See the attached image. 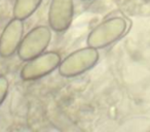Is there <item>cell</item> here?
Returning <instances> with one entry per match:
<instances>
[{
    "label": "cell",
    "instance_id": "1",
    "mask_svg": "<svg viewBox=\"0 0 150 132\" xmlns=\"http://www.w3.org/2000/svg\"><path fill=\"white\" fill-rule=\"evenodd\" d=\"M127 23L123 18L114 17L107 19L90 32L86 44L97 50L104 49L120 39L127 31Z\"/></svg>",
    "mask_w": 150,
    "mask_h": 132
},
{
    "label": "cell",
    "instance_id": "2",
    "mask_svg": "<svg viewBox=\"0 0 150 132\" xmlns=\"http://www.w3.org/2000/svg\"><path fill=\"white\" fill-rule=\"evenodd\" d=\"M97 49L86 46L71 53L59 65V73L64 78H75L92 69L99 61Z\"/></svg>",
    "mask_w": 150,
    "mask_h": 132
},
{
    "label": "cell",
    "instance_id": "3",
    "mask_svg": "<svg viewBox=\"0 0 150 132\" xmlns=\"http://www.w3.org/2000/svg\"><path fill=\"white\" fill-rule=\"evenodd\" d=\"M50 40L52 28L47 26H37L23 37L18 49V56L23 61L31 60L44 53Z\"/></svg>",
    "mask_w": 150,
    "mask_h": 132
},
{
    "label": "cell",
    "instance_id": "4",
    "mask_svg": "<svg viewBox=\"0 0 150 132\" xmlns=\"http://www.w3.org/2000/svg\"><path fill=\"white\" fill-rule=\"evenodd\" d=\"M61 56L56 52H44L41 55L27 61L21 69V78L23 81H35L50 74L59 68Z\"/></svg>",
    "mask_w": 150,
    "mask_h": 132
},
{
    "label": "cell",
    "instance_id": "5",
    "mask_svg": "<svg viewBox=\"0 0 150 132\" xmlns=\"http://www.w3.org/2000/svg\"><path fill=\"white\" fill-rule=\"evenodd\" d=\"M74 16L73 0H52L48 11V24L52 30L64 32L70 27Z\"/></svg>",
    "mask_w": 150,
    "mask_h": 132
},
{
    "label": "cell",
    "instance_id": "6",
    "mask_svg": "<svg viewBox=\"0 0 150 132\" xmlns=\"http://www.w3.org/2000/svg\"><path fill=\"white\" fill-rule=\"evenodd\" d=\"M23 20L13 18L7 23L0 35V57L9 58L18 52L24 35Z\"/></svg>",
    "mask_w": 150,
    "mask_h": 132
},
{
    "label": "cell",
    "instance_id": "7",
    "mask_svg": "<svg viewBox=\"0 0 150 132\" xmlns=\"http://www.w3.org/2000/svg\"><path fill=\"white\" fill-rule=\"evenodd\" d=\"M42 0H16L13 5V17L20 20H26L31 17L41 4Z\"/></svg>",
    "mask_w": 150,
    "mask_h": 132
},
{
    "label": "cell",
    "instance_id": "8",
    "mask_svg": "<svg viewBox=\"0 0 150 132\" xmlns=\"http://www.w3.org/2000/svg\"><path fill=\"white\" fill-rule=\"evenodd\" d=\"M8 80L4 76H0V106L3 103L4 99L6 98L7 93H8Z\"/></svg>",
    "mask_w": 150,
    "mask_h": 132
},
{
    "label": "cell",
    "instance_id": "9",
    "mask_svg": "<svg viewBox=\"0 0 150 132\" xmlns=\"http://www.w3.org/2000/svg\"><path fill=\"white\" fill-rule=\"evenodd\" d=\"M84 1H88V0H84Z\"/></svg>",
    "mask_w": 150,
    "mask_h": 132
}]
</instances>
